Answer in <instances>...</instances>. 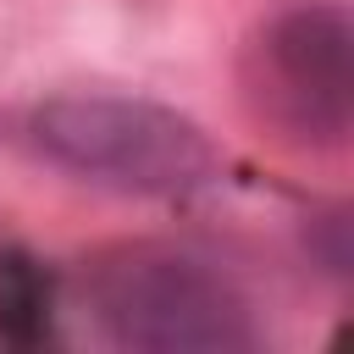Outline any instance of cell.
Listing matches in <instances>:
<instances>
[{
  "label": "cell",
  "instance_id": "2",
  "mask_svg": "<svg viewBox=\"0 0 354 354\" xmlns=\"http://www.w3.org/2000/svg\"><path fill=\"white\" fill-rule=\"evenodd\" d=\"M33 138L55 166L122 194H194L216 177L210 138L155 100L61 94L39 105Z\"/></svg>",
  "mask_w": 354,
  "mask_h": 354
},
{
  "label": "cell",
  "instance_id": "3",
  "mask_svg": "<svg viewBox=\"0 0 354 354\" xmlns=\"http://www.w3.org/2000/svg\"><path fill=\"white\" fill-rule=\"evenodd\" d=\"M277 116L310 144H343L354 122V28L343 6H299L266 33Z\"/></svg>",
  "mask_w": 354,
  "mask_h": 354
},
{
  "label": "cell",
  "instance_id": "1",
  "mask_svg": "<svg viewBox=\"0 0 354 354\" xmlns=\"http://www.w3.org/2000/svg\"><path fill=\"white\" fill-rule=\"evenodd\" d=\"M88 310L116 348L149 354H227L254 343L238 288L177 249H116L88 266Z\"/></svg>",
  "mask_w": 354,
  "mask_h": 354
}]
</instances>
